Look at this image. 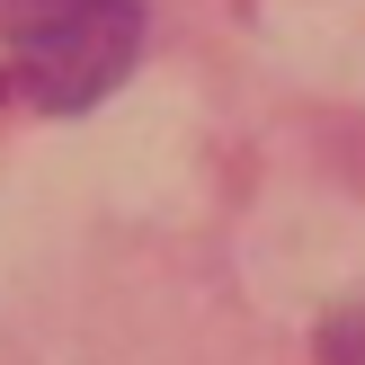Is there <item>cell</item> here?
Segmentation results:
<instances>
[{
  "label": "cell",
  "mask_w": 365,
  "mask_h": 365,
  "mask_svg": "<svg viewBox=\"0 0 365 365\" xmlns=\"http://www.w3.org/2000/svg\"><path fill=\"white\" fill-rule=\"evenodd\" d=\"M0 53L27 107L81 116L134 71L143 0H0Z\"/></svg>",
  "instance_id": "cell-1"
},
{
  "label": "cell",
  "mask_w": 365,
  "mask_h": 365,
  "mask_svg": "<svg viewBox=\"0 0 365 365\" xmlns=\"http://www.w3.org/2000/svg\"><path fill=\"white\" fill-rule=\"evenodd\" d=\"M312 348H321V365H365V294H356V303H339V312L321 321Z\"/></svg>",
  "instance_id": "cell-2"
}]
</instances>
